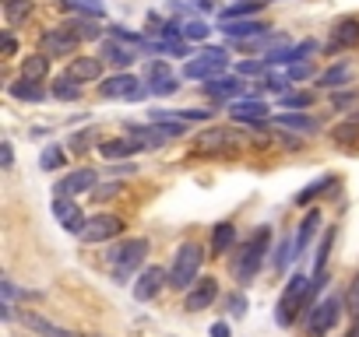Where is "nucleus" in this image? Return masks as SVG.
I'll use <instances>...</instances> for the list:
<instances>
[{"label":"nucleus","instance_id":"f257e3e1","mask_svg":"<svg viewBox=\"0 0 359 337\" xmlns=\"http://www.w3.org/2000/svg\"><path fill=\"white\" fill-rule=\"evenodd\" d=\"M268 242H272V229H268V225H261V229L254 232V239H250L247 246L236 253V260H232V274H236L239 288L254 285V278L261 274V267H264V257H268Z\"/></svg>","mask_w":359,"mask_h":337},{"label":"nucleus","instance_id":"f03ea898","mask_svg":"<svg viewBox=\"0 0 359 337\" xmlns=\"http://www.w3.org/2000/svg\"><path fill=\"white\" fill-rule=\"evenodd\" d=\"M201 264H204V246L201 242H194V239L180 242V250H176V257L169 264V288L187 292L201 278Z\"/></svg>","mask_w":359,"mask_h":337},{"label":"nucleus","instance_id":"7ed1b4c3","mask_svg":"<svg viewBox=\"0 0 359 337\" xmlns=\"http://www.w3.org/2000/svg\"><path fill=\"white\" fill-rule=\"evenodd\" d=\"M144 257H148V239H124V242H116V246H109L106 264L113 270V278L124 285L127 278H134V274L141 270Z\"/></svg>","mask_w":359,"mask_h":337},{"label":"nucleus","instance_id":"20e7f679","mask_svg":"<svg viewBox=\"0 0 359 337\" xmlns=\"http://www.w3.org/2000/svg\"><path fill=\"white\" fill-rule=\"evenodd\" d=\"M307 288H310V278L307 274H292L279 305H275V323L279 327H292V320L307 310Z\"/></svg>","mask_w":359,"mask_h":337},{"label":"nucleus","instance_id":"39448f33","mask_svg":"<svg viewBox=\"0 0 359 337\" xmlns=\"http://www.w3.org/2000/svg\"><path fill=\"white\" fill-rule=\"evenodd\" d=\"M226 71H229V53L222 46H204L194 60L184 64V78H191V81H212Z\"/></svg>","mask_w":359,"mask_h":337},{"label":"nucleus","instance_id":"423d86ee","mask_svg":"<svg viewBox=\"0 0 359 337\" xmlns=\"http://www.w3.org/2000/svg\"><path fill=\"white\" fill-rule=\"evenodd\" d=\"M342 305H345L342 295H324V299L314 305V310L303 316L307 334H310V337H324L327 330L335 327V320H338V313H342Z\"/></svg>","mask_w":359,"mask_h":337},{"label":"nucleus","instance_id":"0eeeda50","mask_svg":"<svg viewBox=\"0 0 359 337\" xmlns=\"http://www.w3.org/2000/svg\"><path fill=\"white\" fill-rule=\"evenodd\" d=\"M99 95H102V99H127V102H138V99L148 95V88H144L134 74L116 71V74H109V78L99 81Z\"/></svg>","mask_w":359,"mask_h":337},{"label":"nucleus","instance_id":"6e6552de","mask_svg":"<svg viewBox=\"0 0 359 337\" xmlns=\"http://www.w3.org/2000/svg\"><path fill=\"white\" fill-rule=\"evenodd\" d=\"M124 229H127V225H124V218H120V214H92L78 235L96 246V242H113L116 235H124Z\"/></svg>","mask_w":359,"mask_h":337},{"label":"nucleus","instance_id":"1a4fd4ad","mask_svg":"<svg viewBox=\"0 0 359 337\" xmlns=\"http://www.w3.org/2000/svg\"><path fill=\"white\" fill-rule=\"evenodd\" d=\"M39 46H43V53H46V56H71V53H78L81 39L74 36V28L64 21V25L46 28L43 39H39Z\"/></svg>","mask_w":359,"mask_h":337},{"label":"nucleus","instance_id":"9d476101","mask_svg":"<svg viewBox=\"0 0 359 337\" xmlns=\"http://www.w3.org/2000/svg\"><path fill=\"white\" fill-rule=\"evenodd\" d=\"M134 134L148 148H159V144H169L176 137H184L187 134V124H184V119H152L148 127H134Z\"/></svg>","mask_w":359,"mask_h":337},{"label":"nucleus","instance_id":"9b49d317","mask_svg":"<svg viewBox=\"0 0 359 337\" xmlns=\"http://www.w3.org/2000/svg\"><path fill=\"white\" fill-rule=\"evenodd\" d=\"M50 207H53L56 225H64V232H74V235H78V232L85 229V222H88L85 211H81L71 197H64V194H53V204H50Z\"/></svg>","mask_w":359,"mask_h":337},{"label":"nucleus","instance_id":"f8f14e48","mask_svg":"<svg viewBox=\"0 0 359 337\" xmlns=\"http://www.w3.org/2000/svg\"><path fill=\"white\" fill-rule=\"evenodd\" d=\"M219 299V281L215 278H197L191 288H187V295H184V310L187 313H201V310H208V305H212Z\"/></svg>","mask_w":359,"mask_h":337},{"label":"nucleus","instance_id":"ddd939ff","mask_svg":"<svg viewBox=\"0 0 359 337\" xmlns=\"http://www.w3.org/2000/svg\"><path fill=\"white\" fill-rule=\"evenodd\" d=\"M96 183H99V172L85 165V169H74V172H67L64 179L56 183V190H53V194H64V197L92 194V190H96Z\"/></svg>","mask_w":359,"mask_h":337},{"label":"nucleus","instance_id":"4468645a","mask_svg":"<svg viewBox=\"0 0 359 337\" xmlns=\"http://www.w3.org/2000/svg\"><path fill=\"white\" fill-rule=\"evenodd\" d=\"M268 21H257V18H229V21H222L219 25V32L226 36V39H239V43H247V39H257V36H264L268 32Z\"/></svg>","mask_w":359,"mask_h":337},{"label":"nucleus","instance_id":"2eb2a0df","mask_svg":"<svg viewBox=\"0 0 359 337\" xmlns=\"http://www.w3.org/2000/svg\"><path fill=\"white\" fill-rule=\"evenodd\" d=\"M204 91H208V95H212V99H239V95H243V91H247V81H243V74H219V78H212V81H204L201 84Z\"/></svg>","mask_w":359,"mask_h":337},{"label":"nucleus","instance_id":"dca6fc26","mask_svg":"<svg viewBox=\"0 0 359 337\" xmlns=\"http://www.w3.org/2000/svg\"><path fill=\"white\" fill-rule=\"evenodd\" d=\"M166 278H169V274H166L162 267H144V270H138V281H134V299H138V302L155 299V295L166 288Z\"/></svg>","mask_w":359,"mask_h":337},{"label":"nucleus","instance_id":"f3484780","mask_svg":"<svg viewBox=\"0 0 359 337\" xmlns=\"http://www.w3.org/2000/svg\"><path fill=\"white\" fill-rule=\"evenodd\" d=\"M229 116L236 119V124H257V127H264L268 106L261 99H232L229 102Z\"/></svg>","mask_w":359,"mask_h":337},{"label":"nucleus","instance_id":"a211bd4d","mask_svg":"<svg viewBox=\"0 0 359 337\" xmlns=\"http://www.w3.org/2000/svg\"><path fill=\"white\" fill-rule=\"evenodd\" d=\"M18 320H21L28 330H32L36 337H85V334L67 330V327H60V323H53V320H46V316H39V313H21Z\"/></svg>","mask_w":359,"mask_h":337},{"label":"nucleus","instance_id":"6ab92c4d","mask_svg":"<svg viewBox=\"0 0 359 337\" xmlns=\"http://www.w3.org/2000/svg\"><path fill=\"white\" fill-rule=\"evenodd\" d=\"M141 148H148V144H144L138 134H134V137H113V141H102V144H99V151H102L106 159H113V162H116V159H134Z\"/></svg>","mask_w":359,"mask_h":337},{"label":"nucleus","instance_id":"aec40b11","mask_svg":"<svg viewBox=\"0 0 359 337\" xmlns=\"http://www.w3.org/2000/svg\"><path fill=\"white\" fill-rule=\"evenodd\" d=\"M102 64H106L102 56H74L71 67H67V74L78 78L81 84L85 81H102Z\"/></svg>","mask_w":359,"mask_h":337},{"label":"nucleus","instance_id":"412c9836","mask_svg":"<svg viewBox=\"0 0 359 337\" xmlns=\"http://www.w3.org/2000/svg\"><path fill=\"white\" fill-rule=\"evenodd\" d=\"M99 56L106 60L109 67H116V71H127V67L134 64V60H138V56H134V49H127L120 39H106V43H102V49H99Z\"/></svg>","mask_w":359,"mask_h":337},{"label":"nucleus","instance_id":"4be33fe9","mask_svg":"<svg viewBox=\"0 0 359 337\" xmlns=\"http://www.w3.org/2000/svg\"><path fill=\"white\" fill-rule=\"evenodd\" d=\"M359 46V18H342L331 28V49H352Z\"/></svg>","mask_w":359,"mask_h":337},{"label":"nucleus","instance_id":"5701e85b","mask_svg":"<svg viewBox=\"0 0 359 337\" xmlns=\"http://www.w3.org/2000/svg\"><path fill=\"white\" fill-rule=\"evenodd\" d=\"M232 141H236V134L226 130V127H219V130H208V134L197 137V151H204V155H215V151H229Z\"/></svg>","mask_w":359,"mask_h":337},{"label":"nucleus","instance_id":"b1692460","mask_svg":"<svg viewBox=\"0 0 359 337\" xmlns=\"http://www.w3.org/2000/svg\"><path fill=\"white\" fill-rule=\"evenodd\" d=\"M317 229H320V211L310 207V214L299 222V232H296V242H292V246H296V257L307 253V246H310V239L317 235Z\"/></svg>","mask_w":359,"mask_h":337},{"label":"nucleus","instance_id":"393cba45","mask_svg":"<svg viewBox=\"0 0 359 337\" xmlns=\"http://www.w3.org/2000/svg\"><path fill=\"white\" fill-rule=\"evenodd\" d=\"M8 95L18 102H43L46 88H39V81H32V78H18L14 84H8Z\"/></svg>","mask_w":359,"mask_h":337},{"label":"nucleus","instance_id":"a878e982","mask_svg":"<svg viewBox=\"0 0 359 337\" xmlns=\"http://www.w3.org/2000/svg\"><path fill=\"white\" fill-rule=\"evenodd\" d=\"M275 124L279 127H289V130H299V134H317L320 130V124H317L314 116H307V113H279Z\"/></svg>","mask_w":359,"mask_h":337},{"label":"nucleus","instance_id":"bb28decb","mask_svg":"<svg viewBox=\"0 0 359 337\" xmlns=\"http://www.w3.org/2000/svg\"><path fill=\"white\" fill-rule=\"evenodd\" d=\"M232 246H236V225L232 222H219L215 232H212V253L215 257H226Z\"/></svg>","mask_w":359,"mask_h":337},{"label":"nucleus","instance_id":"cd10ccee","mask_svg":"<svg viewBox=\"0 0 359 337\" xmlns=\"http://www.w3.org/2000/svg\"><path fill=\"white\" fill-rule=\"evenodd\" d=\"M50 95H53L56 102H78V99H81V81H78V78H71V74L56 78V81H53V88H50Z\"/></svg>","mask_w":359,"mask_h":337},{"label":"nucleus","instance_id":"c85d7f7f","mask_svg":"<svg viewBox=\"0 0 359 337\" xmlns=\"http://www.w3.org/2000/svg\"><path fill=\"white\" fill-rule=\"evenodd\" d=\"M50 74V56L46 53H32L21 60V78H32V81H43Z\"/></svg>","mask_w":359,"mask_h":337},{"label":"nucleus","instance_id":"c756f323","mask_svg":"<svg viewBox=\"0 0 359 337\" xmlns=\"http://www.w3.org/2000/svg\"><path fill=\"white\" fill-rule=\"evenodd\" d=\"M345 81H349V60H342V64H335V67H327V71L317 78L320 88H342Z\"/></svg>","mask_w":359,"mask_h":337},{"label":"nucleus","instance_id":"7c9ffc66","mask_svg":"<svg viewBox=\"0 0 359 337\" xmlns=\"http://www.w3.org/2000/svg\"><path fill=\"white\" fill-rule=\"evenodd\" d=\"M331 187H335V176H320L317 183H310V187H303V190L296 194V204H299V207H307V204H310V200H314L317 194L331 190Z\"/></svg>","mask_w":359,"mask_h":337},{"label":"nucleus","instance_id":"2f4dec72","mask_svg":"<svg viewBox=\"0 0 359 337\" xmlns=\"http://www.w3.org/2000/svg\"><path fill=\"white\" fill-rule=\"evenodd\" d=\"M67 25L74 28V36H78L81 43H92V39H99V36H102V28L96 25V18H85V14H81V18L67 21Z\"/></svg>","mask_w":359,"mask_h":337},{"label":"nucleus","instance_id":"473e14b6","mask_svg":"<svg viewBox=\"0 0 359 337\" xmlns=\"http://www.w3.org/2000/svg\"><path fill=\"white\" fill-rule=\"evenodd\" d=\"M268 4V0H239V4H232V8H222V21H229V18H247V14H257L261 8Z\"/></svg>","mask_w":359,"mask_h":337},{"label":"nucleus","instance_id":"72a5a7b5","mask_svg":"<svg viewBox=\"0 0 359 337\" xmlns=\"http://www.w3.org/2000/svg\"><path fill=\"white\" fill-rule=\"evenodd\" d=\"M64 148H56V144H50V148H43V155H39V169L43 172H56L60 165H64Z\"/></svg>","mask_w":359,"mask_h":337},{"label":"nucleus","instance_id":"f704fd0d","mask_svg":"<svg viewBox=\"0 0 359 337\" xmlns=\"http://www.w3.org/2000/svg\"><path fill=\"white\" fill-rule=\"evenodd\" d=\"M4 14H8V25H21L32 14V4L28 0H4Z\"/></svg>","mask_w":359,"mask_h":337},{"label":"nucleus","instance_id":"c9c22d12","mask_svg":"<svg viewBox=\"0 0 359 337\" xmlns=\"http://www.w3.org/2000/svg\"><path fill=\"white\" fill-rule=\"evenodd\" d=\"M331 246H335V229H327V232L320 235V246H317L314 270H327V257H331Z\"/></svg>","mask_w":359,"mask_h":337},{"label":"nucleus","instance_id":"e433bc0d","mask_svg":"<svg viewBox=\"0 0 359 337\" xmlns=\"http://www.w3.org/2000/svg\"><path fill=\"white\" fill-rule=\"evenodd\" d=\"M148 91H152V95H159V99H166V95H176V91H180V78L166 74V78H159V81H152V84H148Z\"/></svg>","mask_w":359,"mask_h":337},{"label":"nucleus","instance_id":"4c0bfd02","mask_svg":"<svg viewBox=\"0 0 359 337\" xmlns=\"http://www.w3.org/2000/svg\"><path fill=\"white\" fill-rule=\"evenodd\" d=\"M208 32H212V25L201 21V18H191V21L184 25V39H197V43H204Z\"/></svg>","mask_w":359,"mask_h":337},{"label":"nucleus","instance_id":"58836bf2","mask_svg":"<svg viewBox=\"0 0 359 337\" xmlns=\"http://www.w3.org/2000/svg\"><path fill=\"white\" fill-rule=\"evenodd\" d=\"M268 67H272L268 60H243V64L236 67V74H243V78H264Z\"/></svg>","mask_w":359,"mask_h":337},{"label":"nucleus","instance_id":"ea45409f","mask_svg":"<svg viewBox=\"0 0 359 337\" xmlns=\"http://www.w3.org/2000/svg\"><path fill=\"white\" fill-rule=\"evenodd\" d=\"M166 74H173L166 60H152V64H144V71H141V78H144L148 84H152V81H159V78H166Z\"/></svg>","mask_w":359,"mask_h":337},{"label":"nucleus","instance_id":"a19ab883","mask_svg":"<svg viewBox=\"0 0 359 337\" xmlns=\"http://www.w3.org/2000/svg\"><path fill=\"white\" fill-rule=\"evenodd\" d=\"M296 257V246H289V239H282L279 246H275V253H272V264L282 270V267H289V260Z\"/></svg>","mask_w":359,"mask_h":337},{"label":"nucleus","instance_id":"79ce46f5","mask_svg":"<svg viewBox=\"0 0 359 337\" xmlns=\"http://www.w3.org/2000/svg\"><path fill=\"white\" fill-rule=\"evenodd\" d=\"M331 137H335V141H352V137H359V119L352 116V119H345V124H338V127L331 130Z\"/></svg>","mask_w":359,"mask_h":337},{"label":"nucleus","instance_id":"37998d69","mask_svg":"<svg viewBox=\"0 0 359 337\" xmlns=\"http://www.w3.org/2000/svg\"><path fill=\"white\" fill-rule=\"evenodd\" d=\"M264 88L279 91V95H289V88H292V78H289V74H268V78H264Z\"/></svg>","mask_w":359,"mask_h":337},{"label":"nucleus","instance_id":"c03bdc74","mask_svg":"<svg viewBox=\"0 0 359 337\" xmlns=\"http://www.w3.org/2000/svg\"><path fill=\"white\" fill-rule=\"evenodd\" d=\"M116 194H120V183H116V179H109V183H96L92 200H109V197H116Z\"/></svg>","mask_w":359,"mask_h":337},{"label":"nucleus","instance_id":"a18cd8bd","mask_svg":"<svg viewBox=\"0 0 359 337\" xmlns=\"http://www.w3.org/2000/svg\"><path fill=\"white\" fill-rule=\"evenodd\" d=\"M359 102V91H342V95H331V106L338 109V113H345V109H352Z\"/></svg>","mask_w":359,"mask_h":337},{"label":"nucleus","instance_id":"49530a36","mask_svg":"<svg viewBox=\"0 0 359 337\" xmlns=\"http://www.w3.org/2000/svg\"><path fill=\"white\" fill-rule=\"evenodd\" d=\"M345 310H349L352 316H359V274H356V281H352L349 292H345Z\"/></svg>","mask_w":359,"mask_h":337},{"label":"nucleus","instance_id":"de8ad7c7","mask_svg":"<svg viewBox=\"0 0 359 337\" xmlns=\"http://www.w3.org/2000/svg\"><path fill=\"white\" fill-rule=\"evenodd\" d=\"M226 305H229V313H232V316H243V313H247V299H243V292L226 295Z\"/></svg>","mask_w":359,"mask_h":337},{"label":"nucleus","instance_id":"09e8293b","mask_svg":"<svg viewBox=\"0 0 359 337\" xmlns=\"http://www.w3.org/2000/svg\"><path fill=\"white\" fill-rule=\"evenodd\" d=\"M303 106H310V95H282V109H303Z\"/></svg>","mask_w":359,"mask_h":337},{"label":"nucleus","instance_id":"8fccbe9b","mask_svg":"<svg viewBox=\"0 0 359 337\" xmlns=\"http://www.w3.org/2000/svg\"><path fill=\"white\" fill-rule=\"evenodd\" d=\"M289 78H292V81H303V78H314V64H303V60H299V64H292V71H289Z\"/></svg>","mask_w":359,"mask_h":337},{"label":"nucleus","instance_id":"3c124183","mask_svg":"<svg viewBox=\"0 0 359 337\" xmlns=\"http://www.w3.org/2000/svg\"><path fill=\"white\" fill-rule=\"evenodd\" d=\"M212 337H232V330H229V323H212Z\"/></svg>","mask_w":359,"mask_h":337},{"label":"nucleus","instance_id":"603ef678","mask_svg":"<svg viewBox=\"0 0 359 337\" xmlns=\"http://www.w3.org/2000/svg\"><path fill=\"white\" fill-rule=\"evenodd\" d=\"M11 165H14V144L4 141V169H11Z\"/></svg>","mask_w":359,"mask_h":337},{"label":"nucleus","instance_id":"864d4df0","mask_svg":"<svg viewBox=\"0 0 359 337\" xmlns=\"http://www.w3.org/2000/svg\"><path fill=\"white\" fill-rule=\"evenodd\" d=\"M0 285H4V299H14V295H18V288H14V281H11V278H4Z\"/></svg>","mask_w":359,"mask_h":337},{"label":"nucleus","instance_id":"5fc2aeb1","mask_svg":"<svg viewBox=\"0 0 359 337\" xmlns=\"http://www.w3.org/2000/svg\"><path fill=\"white\" fill-rule=\"evenodd\" d=\"M14 49H18V43H14V39H11V36H4V53H8V56H11V53H14Z\"/></svg>","mask_w":359,"mask_h":337},{"label":"nucleus","instance_id":"6e6d98bb","mask_svg":"<svg viewBox=\"0 0 359 337\" xmlns=\"http://www.w3.org/2000/svg\"><path fill=\"white\" fill-rule=\"evenodd\" d=\"M345 337H359V316H356V323L349 327V334H345Z\"/></svg>","mask_w":359,"mask_h":337},{"label":"nucleus","instance_id":"4d7b16f0","mask_svg":"<svg viewBox=\"0 0 359 337\" xmlns=\"http://www.w3.org/2000/svg\"><path fill=\"white\" fill-rule=\"evenodd\" d=\"M268 4H272V0H268Z\"/></svg>","mask_w":359,"mask_h":337}]
</instances>
